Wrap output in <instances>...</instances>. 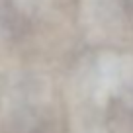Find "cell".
Listing matches in <instances>:
<instances>
[{
    "mask_svg": "<svg viewBox=\"0 0 133 133\" xmlns=\"http://www.w3.org/2000/svg\"><path fill=\"white\" fill-rule=\"evenodd\" d=\"M49 86L37 71H16L0 78V131L22 133L39 121Z\"/></svg>",
    "mask_w": 133,
    "mask_h": 133,
    "instance_id": "cell-1",
    "label": "cell"
},
{
    "mask_svg": "<svg viewBox=\"0 0 133 133\" xmlns=\"http://www.w3.org/2000/svg\"><path fill=\"white\" fill-rule=\"evenodd\" d=\"M82 22L94 37H108L117 24V0H80Z\"/></svg>",
    "mask_w": 133,
    "mask_h": 133,
    "instance_id": "cell-2",
    "label": "cell"
},
{
    "mask_svg": "<svg viewBox=\"0 0 133 133\" xmlns=\"http://www.w3.org/2000/svg\"><path fill=\"white\" fill-rule=\"evenodd\" d=\"M69 108H71V133H106V106L90 102H69Z\"/></svg>",
    "mask_w": 133,
    "mask_h": 133,
    "instance_id": "cell-3",
    "label": "cell"
},
{
    "mask_svg": "<svg viewBox=\"0 0 133 133\" xmlns=\"http://www.w3.org/2000/svg\"><path fill=\"white\" fill-rule=\"evenodd\" d=\"M117 96L123 98L125 102L133 108V65H131V69L127 71V75L123 76V80H121L119 88H117Z\"/></svg>",
    "mask_w": 133,
    "mask_h": 133,
    "instance_id": "cell-4",
    "label": "cell"
},
{
    "mask_svg": "<svg viewBox=\"0 0 133 133\" xmlns=\"http://www.w3.org/2000/svg\"><path fill=\"white\" fill-rule=\"evenodd\" d=\"M14 2H16L18 10L29 14V16L43 12L47 8V4H49V0H14Z\"/></svg>",
    "mask_w": 133,
    "mask_h": 133,
    "instance_id": "cell-5",
    "label": "cell"
}]
</instances>
